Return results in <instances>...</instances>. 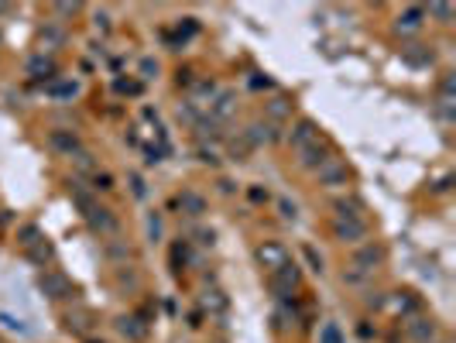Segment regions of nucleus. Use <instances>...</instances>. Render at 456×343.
Instances as JSON below:
<instances>
[{
    "label": "nucleus",
    "instance_id": "f257e3e1",
    "mask_svg": "<svg viewBox=\"0 0 456 343\" xmlns=\"http://www.w3.org/2000/svg\"><path fill=\"white\" fill-rule=\"evenodd\" d=\"M329 230H333V237L340 244H357V247L371 237V223L367 220H350V217H333Z\"/></svg>",
    "mask_w": 456,
    "mask_h": 343
},
{
    "label": "nucleus",
    "instance_id": "f03ea898",
    "mask_svg": "<svg viewBox=\"0 0 456 343\" xmlns=\"http://www.w3.org/2000/svg\"><path fill=\"white\" fill-rule=\"evenodd\" d=\"M312 175H316V182L326 186V189H336V186H347V182H350V168H347V162L336 158V155H329Z\"/></svg>",
    "mask_w": 456,
    "mask_h": 343
},
{
    "label": "nucleus",
    "instance_id": "7ed1b4c3",
    "mask_svg": "<svg viewBox=\"0 0 456 343\" xmlns=\"http://www.w3.org/2000/svg\"><path fill=\"white\" fill-rule=\"evenodd\" d=\"M254 261L271 275V272H278V268H281L285 261H292V258H288V247H285L281 241H264V244L254 247Z\"/></svg>",
    "mask_w": 456,
    "mask_h": 343
},
{
    "label": "nucleus",
    "instance_id": "20e7f679",
    "mask_svg": "<svg viewBox=\"0 0 456 343\" xmlns=\"http://www.w3.org/2000/svg\"><path fill=\"white\" fill-rule=\"evenodd\" d=\"M384 258H388V254H384V247L371 241V244H360V247L354 251V261H350V268H357L360 275H367V278H371V275H374V272L384 265Z\"/></svg>",
    "mask_w": 456,
    "mask_h": 343
},
{
    "label": "nucleus",
    "instance_id": "39448f33",
    "mask_svg": "<svg viewBox=\"0 0 456 343\" xmlns=\"http://www.w3.org/2000/svg\"><path fill=\"white\" fill-rule=\"evenodd\" d=\"M295 155H298L295 162H298V168H302V172H316V168H319V165L333 155V148H329V141L319 134L312 144H305V148H302V151H295Z\"/></svg>",
    "mask_w": 456,
    "mask_h": 343
},
{
    "label": "nucleus",
    "instance_id": "423d86ee",
    "mask_svg": "<svg viewBox=\"0 0 456 343\" xmlns=\"http://www.w3.org/2000/svg\"><path fill=\"white\" fill-rule=\"evenodd\" d=\"M83 217H86L89 230H96L100 237H117V234H120V220H117L113 210H107V206H93V210H86Z\"/></svg>",
    "mask_w": 456,
    "mask_h": 343
},
{
    "label": "nucleus",
    "instance_id": "0eeeda50",
    "mask_svg": "<svg viewBox=\"0 0 456 343\" xmlns=\"http://www.w3.org/2000/svg\"><path fill=\"white\" fill-rule=\"evenodd\" d=\"M298 265L295 261H285L278 272H271V292L278 296V299H288L295 289H298Z\"/></svg>",
    "mask_w": 456,
    "mask_h": 343
},
{
    "label": "nucleus",
    "instance_id": "6e6552de",
    "mask_svg": "<svg viewBox=\"0 0 456 343\" xmlns=\"http://www.w3.org/2000/svg\"><path fill=\"white\" fill-rule=\"evenodd\" d=\"M24 76L31 79V82H48V79H55L58 76V62H55V55H31L28 62H24Z\"/></svg>",
    "mask_w": 456,
    "mask_h": 343
},
{
    "label": "nucleus",
    "instance_id": "1a4fd4ad",
    "mask_svg": "<svg viewBox=\"0 0 456 343\" xmlns=\"http://www.w3.org/2000/svg\"><path fill=\"white\" fill-rule=\"evenodd\" d=\"M48 148H52L55 155H62V158H72L76 151H83V141H79L76 131L55 127V131H48Z\"/></svg>",
    "mask_w": 456,
    "mask_h": 343
},
{
    "label": "nucleus",
    "instance_id": "9d476101",
    "mask_svg": "<svg viewBox=\"0 0 456 343\" xmlns=\"http://www.w3.org/2000/svg\"><path fill=\"white\" fill-rule=\"evenodd\" d=\"M316 137H319V124L309 120V117H298V120L292 124V131H288V148H292V151H302V148L312 144Z\"/></svg>",
    "mask_w": 456,
    "mask_h": 343
},
{
    "label": "nucleus",
    "instance_id": "9b49d317",
    "mask_svg": "<svg viewBox=\"0 0 456 343\" xmlns=\"http://www.w3.org/2000/svg\"><path fill=\"white\" fill-rule=\"evenodd\" d=\"M405 337L412 343H433L436 340V323L429 316H409L405 320Z\"/></svg>",
    "mask_w": 456,
    "mask_h": 343
},
{
    "label": "nucleus",
    "instance_id": "f8f14e48",
    "mask_svg": "<svg viewBox=\"0 0 456 343\" xmlns=\"http://www.w3.org/2000/svg\"><path fill=\"white\" fill-rule=\"evenodd\" d=\"M38 285H41V292H45L48 299H69V296H72V282H69L65 275H58V272H45V275L38 278Z\"/></svg>",
    "mask_w": 456,
    "mask_h": 343
},
{
    "label": "nucleus",
    "instance_id": "ddd939ff",
    "mask_svg": "<svg viewBox=\"0 0 456 343\" xmlns=\"http://www.w3.org/2000/svg\"><path fill=\"white\" fill-rule=\"evenodd\" d=\"M426 24V10L422 7H405L398 17H395V31L398 34H419Z\"/></svg>",
    "mask_w": 456,
    "mask_h": 343
},
{
    "label": "nucleus",
    "instance_id": "4468645a",
    "mask_svg": "<svg viewBox=\"0 0 456 343\" xmlns=\"http://www.w3.org/2000/svg\"><path fill=\"white\" fill-rule=\"evenodd\" d=\"M243 134H247V141H250L254 148H261V144H274V141L281 137V134H278V127H274V124H268V120H250Z\"/></svg>",
    "mask_w": 456,
    "mask_h": 343
},
{
    "label": "nucleus",
    "instance_id": "2eb2a0df",
    "mask_svg": "<svg viewBox=\"0 0 456 343\" xmlns=\"http://www.w3.org/2000/svg\"><path fill=\"white\" fill-rule=\"evenodd\" d=\"M65 27L62 24H45L41 27V34H38V45H41V55H52V52H58L62 45H65Z\"/></svg>",
    "mask_w": 456,
    "mask_h": 343
},
{
    "label": "nucleus",
    "instance_id": "dca6fc26",
    "mask_svg": "<svg viewBox=\"0 0 456 343\" xmlns=\"http://www.w3.org/2000/svg\"><path fill=\"white\" fill-rule=\"evenodd\" d=\"M175 206H179L186 217H203V213H206V196L196 192V189H182L179 199H175Z\"/></svg>",
    "mask_w": 456,
    "mask_h": 343
},
{
    "label": "nucleus",
    "instance_id": "f3484780",
    "mask_svg": "<svg viewBox=\"0 0 456 343\" xmlns=\"http://www.w3.org/2000/svg\"><path fill=\"white\" fill-rule=\"evenodd\" d=\"M292 110H295V103H292L288 96H274V100H268V107H264V120L278 127L281 120L292 117Z\"/></svg>",
    "mask_w": 456,
    "mask_h": 343
},
{
    "label": "nucleus",
    "instance_id": "a211bd4d",
    "mask_svg": "<svg viewBox=\"0 0 456 343\" xmlns=\"http://www.w3.org/2000/svg\"><path fill=\"white\" fill-rule=\"evenodd\" d=\"M336 213L333 217H350V220H367V206L357 199V196H350V199H336V206H333Z\"/></svg>",
    "mask_w": 456,
    "mask_h": 343
},
{
    "label": "nucleus",
    "instance_id": "6ab92c4d",
    "mask_svg": "<svg viewBox=\"0 0 456 343\" xmlns=\"http://www.w3.org/2000/svg\"><path fill=\"white\" fill-rule=\"evenodd\" d=\"M402 58L409 62V65H415V69H426V65H433V52L426 48V45H409V48H402Z\"/></svg>",
    "mask_w": 456,
    "mask_h": 343
},
{
    "label": "nucleus",
    "instance_id": "aec40b11",
    "mask_svg": "<svg viewBox=\"0 0 456 343\" xmlns=\"http://www.w3.org/2000/svg\"><path fill=\"white\" fill-rule=\"evenodd\" d=\"M233 110H237V96H233V93H220V96L210 103V117H213V120H220V124L227 120Z\"/></svg>",
    "mask_w": 456,
    "mask_h": 343
},
{
    "label": "nucleus",
    "instance_id": "412c9836",
    "mask_svg": "<svg viewBox=\"0 0 456 343\" xmlns=\"http://www.w3.org/2000/svg\"><path fill=\"white\" fill-rule=\"evenodd\" d=\"M199 302H203V309H206L210 316H224V313H227V296H224L220 289H206Z\"/></svg>",
    "mask_w": 456,
    "mask_h": 343
},
{
    "label": "nucleus",
    "instance_id": "4be33fe9",
    "mask_svg": "<svg viewBox=\"0 0 456 343\" xmlns=\"http://www.w3.org/2000/svg\"><path fill=\"white\" fill-rule=\"evenodd\" d=\"M117 330H120L127 340H144V337H148V327H144L138 316H120V320H117Z\"/></svg>",
    "mask_w": 456,
    "mask_h": 343
},
{
    "label": "nucleus",
    "instance_id": "5701e85b",
    "mask_svg": "<svg viewBox=\"0 0 456 343\" xmlns=\"http://www.w3.org/2000/svg\"><path fill=\"white\" fill-rule=\"evenodd\" d=\"M227 148H230V158H233V162H247V155L254 151V144L247 141L243 131H237L233 137H227Z\"/></svg>",
    "mask_w": 456,
    "mask_h": 343
},
{
    "label": "nucleus",
    "instance_id": "b1692460",
    "mask_svg": "<svg viewBox=\"0 0 456 343\" xmlns=\"http://www.w3.org/2000/svg\"><path fill=\"white\" fill-rule=\"evenodd\" d=\"M24 254H28V261H31V265H41V268H45V265L52 261V254H55V251H52V244H48L45 237H41L38 244L24 247Z\"/></svg>",
    "mask_w": 456,
    "mask_h": 343
},
{
    "label": "nucleus",
    "instance_id": "393cba45",
    "mask_svg": "<svg viewBox=\"0 0 456 343\" xmlns=\"http://www.w3.org/2000/svg\"><path fill=\"white\" fill-rule=\"evenodd\" d=\"M69 162H72L83 175H93V172H96V158H93V151H86V148H83V151H76Z\"/></svg>",
    "mask_w": 456,
    "mask_h": 343
},
{
    "label": "nucleus",
    "instance_id": "a878e982",
    "mask_svg": "<svg viewBox=\"0 0 456 343\" xmlns=\"http://www.w3.org/2000/svg\"><path fill=\"white\" fill-rule=\"evenodd\" d=\"M193 127H196L199 137H220V134H224V131H220V120H213V117H199Z\"/></svg>",
    "mask_w": 456,
    "mask_h": 343
},
{
    "label": "nucleus",
    "instance_id": "bb28decb",
    "mask_svg": "<svg viewBox=\"0 0 456 343\" xmlns=\"http://www.w3.org/2000/svg\"><path fill=\"white\" fill-rule=\"evenodd\" d=\"M422 10H426V14H433L439 24H450V21H453V14H456L453 3H429V7H422Z\"/></svg>",
    "mask_w": 456,
    "mask_h": 343
},
{
    "label": "nucleus",
    "instance_id": "cd10ccee",
    "mask_svg": "<svg viewBox=\"0 0 456 343\" xmlns=\"http://www.w3.org/2000/svg\"><path fill=\"white\" fill-rule=\"evenodd\" d=\"M89 179H93V189H96V192H110V189H113V175H110V172H100V168H96Z\"/></svg>",
    "mask_w": 456,
    "mask_h": 343
},
{
    "label": "nucleus",
    "instance_id": "c85d7f7f",
    "mask_svg": "<svg viewBox=\"0 0 456 343\" xmlns=\"http://www.w3.org/2000/svg\"><path fill=\"white\" fill-rule=\"evenodd\" d=\"M17 241H21V247H31V244H38V241H41V230H38L34 223H28V227H21Z\"/></svg>",
    "mask_w": 456,
    "mask_h": 343
},
{
    "label": "nucleus",
    "instance_id": "c756f323",
    "mask_svg": "<svg viewBox=\"0 0 456 343\" xmlns=\"http://www.w3.org/2000/svg\"><path fill=\"white\" fill-rule=\"evenodd\" d=\"M48 93L58 96V100H62V96H76V93H79V82H55V86H48Z\"/></svg>",
    "mask_w": 456,
    "mask_h": 343
},
{
    "label": "nucleus",
    "instance_id": "7c9ffc66",
    "mask_svg": "<svg viewBox=\"0 0 456 343\" xmlns=\"http://www.w3.org/2000/svg\"><path fill=\"white\" fill-rule=\"evenodd\" d=\"M340 282H343V285H350V289H357V285H364V282H367V275H360L357 268H343Z\"/></svg>",
    "mask_w": 456,
    "mask_h": 343
},
{
    "label": "nucleus",
    "instance_id": "2f4dec72",
    "mask_svg": "<svg viewBox=\"0 0 456 343\" xmlns=\"http://www.w3.org/2000/svg\"><path fill=\"white\" fill-rule=\"evenodd\" d=\"M127 182H131V192H134V199H144V196H148V186H144V179H141L138 172H131V175H127Z\"/></svg>",
    "mask_w": 456,
    "mask_h": 343
},
{
    "label": "nucleus",
    "instance_id": "473e14b6",
    "mask_svg": "<svg viewBox=\"0 0 456 343\" xmlns=\"http://www.w3.org/2000/svg\"><path fill=\"white\" fill-rule=\"evenodd\" d=\"M302 258H305V265H309V272H323V258L316 254V247H302Z\"/></svg>",
    "mask_w": 456,
    "mask_h": 343
},
{
    "label": "nucleus",
    "instance_id": "72a5a7b5",
    "mask_svg": "<svg viewBox=\"0 0 456 343\" xmlns=\"http://www.w3.org/2000/svg\"><path fill=\"white\" fill-rule=\"evenodd\" d=\"M52 10L62 14V17H76V14H79V3H76V0H72V3H69V0H58V3H52Z\"/></svg>",
    "mask_w": 456,
    "mask_h": 343
},
{
    "label": "nucleus",
    "instance_id": "f704fd0d",
    "mask_svg": "<svg viewBox=\"0 0 456 343\" xmlns=\"http://www.w3.org/2000/svg\"><path fill=\"white\" fill-rule=\"evenodd\" d=\"M319 343H343V337H340V330H336L333 323H326L323 333H319Z\"/></svg>",
    "mask_w": 456,
    "mask_h": 343
},
{
    "label": "nucleus",
    "instance_id": "c9c22d12",
    "mask_svg": "<svg viewBox=\"0 0 456 343\" xmlns=\"http://www.w3.org/2000/svg\"><path fill=\"white\" fill-rule=\"evenodd\" d=\"M278 213H281L285 220H295V217H298V210H295V203H292V199H285V196L278 199Z\"/></svg>",
    "mask_w": 456,
    "mask_h": 343
},
{
    "label": "nucleus",
    "instance_id": "e433bc0d",
    "mask_svg": "<svg viewBox=\"0 0 456 343\" xmlns=\"http://www.w3.org/2000/svg\"><path fill=\"white\" fill-rule=\"evenodd\" d=\"M158 76V62L155 58H141V79H155Z\"/></svg>",
    "mask_w": 456,
    "mask_h": 343
},
{
    "label": "nucleus",
    "instance_id": "4c0bfd02",
    "mask_svg": "<svg viewBox=\"0 0 456 343\" xmlns=\"http://www.w3.org/2000/svg\"><path fill=\"white\" fill-rule=\"evenodd\" d=\"M93 24H96V31L107 34V31H110V14H107V10H96V14H93Z\"/></svg>",
    "mask_w": 456,
    "mask_h": 343
},
{
    "label": "nucleus",
    "instance_id": "58836bf2",
    "mask_svg": "<svg viewBox=\"0 0 456 343\" xmlns=\"http://www.w3.org/2000/svg\"><path fill=\"white\" fill-rule=\"evenodd\" d=\"M196 93L206 96V100H213V96H217V82H213V79H203V82L196 86Z\"/></svg>",
    "mask_w": 456,
    "mask_h": 343
},
{
    "label": "nucleus",
    "instance_id": "ea45409f",
    "mask_svg": "<svg viewBox=\"0 0 456 343\" xmlns=\"http://www.w3.org/2000/svg\"><path fill=\"white\" fill-rule=\"evenodd\" d=\"M117 93H127V96H138V93H141V82H124V79H117Z\"/></svg>",
    "mask_w": 456,
    "mask_h": 343
},
{
    "label": "nucleus",
    "instance_id": "a19ab883",
    "mask_svg": "<svg viewBox=\"0 0 456 343\" xmlns=\"http://www.w3.org/2000/svg\"><path fill=\"white\" fill-rule=\"evenodd\" d=\"M250 203H268V189H261V186H250Z\"/></svg>",
    "mask_w": 456,
    "mask_h": 343
},
{
    "label": "nucleus",
    "instance_id": "79ce46f5",
    "mask_svg": "<svg viewBox=\"0 0 456 343\" xmlns=\"http://www.w3.org/2000/svg\"><path fill=\"white\" fill-rule=\"evenodd\" d=\"M107 254L110 258H127L131 251H127V244H107Z\"/></svg>",
    "mask_w": 456,
    "mask_h": 343
},
{
    "label": "nucleus",
    "instance_id": "37998d69",
    "mask_svg": "<svg viewBox=\"0 0 456 343\" xmlns=\"http://www.w3.org/2000/svg\"><path fill=\"white\" fill-rule=\"evenodd\" d=\"M148 234H151V237L162 234V220H158V217H148Z\"/></svg>",
    "mask_w": 456,
    "mask_h": 343
},
{
    "label": "nucleus",
    "instance_id": "c03bdc74",
    "mask_svg": "<svg viewBox=\"0 0 456 343\" xmlns=\"http://www.w3.org/2000/svg\"><path fill=\"white\" fill-rule=\"evenodd\" d=\"M144 155H148V158H144L148 165H158V162H162V151H158V148H148Z\"/></svg>",
    "mask_w": 456,
    "mask_h": 343
},
{
    "label": "nucleus",
    "instance_id": "a18cd8bd",
    "mask_svg": "<svg viewBox=\"0 0 456 343\" xmlns=\"http://www.w3.org/2000/svg\"><path fill=\"white\" fill-rule=\"evenodd\" d=\"M220 192H224V196H233V182H230V179H220Z\"/></svg>",
    "mask_w": 456,
    "mask_h": 343
},
{
    "label": "nucleus",
    "instance_id": "49530a36",
    "mask_svg": "<svg viewBox=\"0 0 456 343\" xmlns=\"http://www.w3.org/2000/svg\"><path fill=\"white\" fill-rule=\"evenodd\" d=\"M199 155H203V162H206V165H217V155H213V151H206V148H203Z\"/></svg>",
    "mask_w": 456,
    "mask_h": 343
},
{
    "label": "nucleus",
    "instance_id": "de8ad7c7",
    "mask_svg": "<svg viewBox=\"0 0 456 343\" xmlns=\"http://www.w3.org/2000/svg\"><path fill=\"white\" fill-rule=\"evenodd\" d=\"M10 10H14L10 3H0V14H10Z\"/></svg>",
    "mask_w": 456,
    "mask_h": 343
},
{
    "label": "nucleus",
    "instance_id": "09e8293b",
    "mask_svg": "<svg viewBox=\"0 0 456 343\" xmlns=\"http://www.w3.org/2000/svg\"><path fill=\"white\" fill-rule=\"evenodd\" d=\"M436 343H443V340H436Z\"/></svg>",
    "mask_w": 456,
    "mask_h": 343
},
{
    "label": "nucleus",
    "instance_id": "8fccbe9b",
    "mask_svg": "<svg viewBox=\"0 0 456 343\" xmlns=\"http://www.w3.org/2000/svg\"><path fill=\"white\" fill-rule=\"evenodd\" d=\"M217 343H224V340H217Z\"/></svg>",
    "mask_w": 456,
    "mask_h": 343
}]
</instances>
